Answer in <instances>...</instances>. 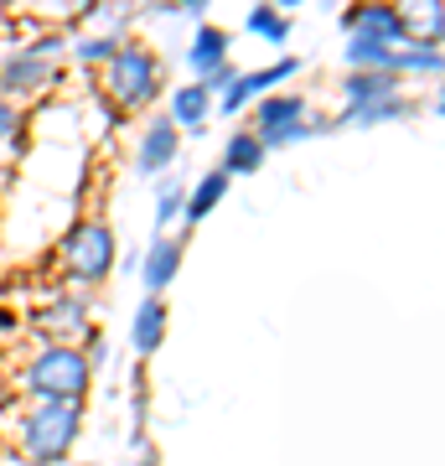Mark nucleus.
<instances>
[{
	"mask_svg": "<svg viewBox=\"0 0 445 466\" xmlns=\"http://www.w3.org/2000/svg\"><path fill=\"white\" fill-rule=\"evenodd\" d=\"M342 32L347 36H373V42H410L389 0H358V5H347Z\"/></svg>",
	"mask_w": 445,
	"mask_h": 466,
	"instance_id": "obj_11",
	"label": "nucleus"
},
{
	"mask_svg": "<svg viewBox=\"0 0 445 466\" xmlns=\"http://www.w3.org/2000/svg\"><path fill=\"white\" fill-rule=\"evenodd\" d=\"M259 167H264L259 135H254V130H238L228 146H223V171H228V177H248V171H259Z\"/></svg>",
	"mask_w": 445,
	"mask_h": 466,
	"instance_id": "obj_20",
	"label": "nucleus"
},
{
	"mask_svg": "<svg viewBox=\"0 0 445 466\" xmlns=\"http://www.w3.org/2000/svg\"><path fill=\"white\" fill-rule=\"evenodd\" d=\"M399 73H379V67H347L342 73V104L358 109V104H379V99H394L399 94Z\"/></svg>",
	"mask_w": 445,
	"mask_h": 466,
	"instance_id": "obj_14",
	"label": "nucleus"
},
{
	"mask_svg": "<svg viewBox=\"0 0 445 466\" xmlns=\"http://www.w3.org/2000/svg\"><path fill=\"white\" fill-rule=\"evenodd\" d=\"M228 182H233L228 171H223V167H213V171H207V177H202L197 187H187V208H182V218H187V223H202V218L213 213L217 202L228 198Z\"/></svg>",
	"mask_w": 445,
	"mask_h": 466,
	"instance_id": "obj_18",
	"label": "nucleus"
},
{
	"mask_svg": "<svg viewBox=\"0 0 445 466\" xmlns=\"http://www.w3.org/2000/svg\"><path fill=\"white\" fill-rule=\"evenodd\" d=\"M207 115H213V94H207L202 84H182L177 94H171V109H166V119H171L177 130H202Z\"/></svg>",
	"mask_w": 445,
	"mask_h": 466,
	"instance_id": "obj_17",
	"label": "nucleus"
},
{
	"mask_svg": "<svg viewBox=\"0 0 445 466\" xmlns=\"http://www.w3.org/2000/svg\"><path fill=\"white\" fill-rule=\"evenodd\" d=\"M83 435V400H32V410L16 425V446L26 461L57 466L73 456Z\"/></svg>",
	"mask_w": 445,
	"mask_h": 466,
	"instance_id": "obj_1",
	"label": "nucleus"
},
{
	"mask_svg": "<svg viewBox=\"0 0 445 466\" xmlns=\"http://www.w3.org/2000/svg\"><path fill=\"white\" fill-rule=\"evenodd\" d=\"M244 26L254 36H264V42H285V36H290V21H285V11H275V5H254Z\"/></svg>",
	"mask_w": 445,
	"mask_h": 466,
	"instance_id": "obj_23",
	"label": "nucleus"
},
{
	"mask_svg": "<svg viewBox=\"0 0 445 466\" xmlns=\"http://www.w3.org/2000/svg\"><path fill=\"white\" fill-rule=\"evenodd\" d=\"M57 259H63V275L78 290H88V285H104L109 275H115V233H109V223H99V218H83V223H73V233L63 238V249H57Z\"/></svg>",
	"mask_w": 445,
	"mask_h": 466,
	"instance_id": "obj_4",
	"label": "nucleus"
},
{
	"mask_svg": "<svg viewBox=\"0 0 445 466\" xmlns=\"http://www.w3.org/2000/svg\"><path fill=\"white\" fill-rule=\"evenodd\" d=\"M296 5H306V0H275V11H296Z\"/></svg>",
	"mask_w": 445,
	"mask_h": 466,
	"instance_id": "obj_26",
	"label": "nucleus"
},
{
	"mask_svg": "<svg viewBox=\"0 0 445 466\" xmlns=\"http://www.w3.org/2000/svg\"><path fill=\"white\" fill-rule=\"evenodd\" d=\"M99 0H5V16H16V26H42V32H63L73 21H83Z\"/></svg>",
	"mask_w": 445,
	"mask_h": 466,
	"instance_id": "obj_10",
	"label": "nucleus"
},
{
	"mask_svg": "<svg viewBox=\"0 0 445 466\" xmlns=\"http://www.w3.org/2000/svg\"><path fill=\"white\" fill-rule=\"evenodd\" d=\"M182 254H187L182 233H177V238H171V233H161V238H150V249L140 254V280H146V290H150V296H161L166 285L177 280V269H182Z\"/></svg>",
	"mask_w": 445,
	"mask_h": 466,
	"instance_id": "obj_12",
	"label": "nucleus"
},
{
	"mask_svg": "<svg viewBox=\"0 0 445 466\" xmlns=\"http://www.w3.org/2000/svg\"><path fill=\"white\" fill-rule=\"evenodd\" d=\"M119 42H130V36H115V32H83V36H73L67 47H73L78 67H99V63H109V57H115Z\"/></svg>",
	"mask_w": 445,
	"mask_h": 466,
	"instance_id": "obj_22",
	"label": "nucleus"
},
{
	"mask_svg": "<svg viewBox=\"0 0 445 466\" xmlns=\"http://www.w3.org/2000/svg\"><path fill=\"white\" fill-rule=\"evenodd\" d=\"M187 67L197 73V84L207 94H223L233 84V73L238 67L228 63V32L223 26H197L192 32V47H187Z\"/></svg>",
	"mask_w": 445,
	"mask_h": 466,
	"instance_id": "obj_6",
	"label": "nucleus"
},
{
	"mask_svg": "<svg viewBox=\"0 0 445 466\" xmlns=\"http://www.w3.org/2000/svg\"><path fill=\"white\" fill-rule=\"evenodd\" d=\"M254 104H259V109H254V135H259V140H269V135L285 130V125H300L306 109H311L300 94H280V88L264 94V99H254Z\"/></svg>",
	"mask_w": 445,
	"mask_h": 466,
	"instance_id": "obj_16",
	"label": "nucleus"
},
{
	"mask_svg": "<svg viewBox=\"0 0 445 466\" xmlns=\"http://www.w3.org/2000/svg\"><path fill=\"white\" fill-rule=\"evenodd\" d=\"M300 73L296 57H280L275 67H259V73H233V84L217 94V115H244L254 99H264V94H275L280 84H290Z\"/></svg>",
	"mask_w": 445,
	"mask_h": 466,
	"instance_id": "obj_7",
	"label": "nucleus"
},
{
	"mask_svg": "<svg viewBox=\"0 0 445 466\" xmlns=\"http://www.w3.org/2000/svg\"><path fill=\"white\" fill-rule=\"evenodd\" d=\"M414 104L404 99V94H394V99H379V104H358V109H342V115L331 119V130L337 125H383V119H410Z\"/></svg>",
	"mask_w": 445,
	"mask_h": 466,
	"instance_id": "obj_19",
	"label": "nucleus"
},
{
	"mask_svg": "<svg viewBox=\"0 0 445 466\" xmlns=\"http://www.w3.org/2000/svg\"><path fill=\"white\" fill-rule=\"evenodd\" d=\"M104 67V94L115 109H146L156 94H161V63H156V52L140 47V42H119L115 57Z\"/></svg>",
	"mask_w": 445,
	"mask_h": 466,
	"instance_id": "obj_2",
	"label": "nucleus"
},
{
	"mask_svg": "<svg viewBox=\"0 0 445 466\" xmlns=\"http://www.w3.org/2000/svg\"><path fill=\"white\" fill-rule=\"evenodd\" d=\"M16 130H21V109H16L11 99H0V146H5Z\"/></svg>",
	"mask_w": 445,
	"mask_h": 466,
	"instance_id": "obj_24",
	"label": "nucleus"
},
{
	"mask_svg": "<svg viewBox=\"0 0 445 466\" xmlns=\"http://www.w3.org/2000/svg\"><path fill=\"white\" fill-rule=\"evenodd\" d=\"M88 383H94V368H88L83 348H73V342H47V348L26 363V389H32V400H83Z\"/></svg>",
	"mask_w": 445,
	"mask_h": 466,
	"instance_id": "obj_3",
	"label": "nucleus"
},
{
	"mask_svg": "<svg viewBox=\"0 0 445 466\" xmlns=\"http://www.w3.org/2000/svg\"><path fill=\"white\" fill-rule=\"evenodd\" d=\"M177 156H182V130L166 115H156L140 130V140H135V171L140 177H166V171L177 167Z\"/></svg>",
	"mask_w": 445,
	"mask_h": 466,
	"instance_id": "obj_9",
	"label": "nucleus"
},
{
	"mask_svg": "<svg viewBox=\"0 0 445 466\" xmlns=\"http://www.w3.org/2000/svg\"><path fill=\"white\" fill-rule=\"evenodd\" d=\"M187 208V182H182V171L177 177H156V228H171L177 218H182Z\"/></svg>",
	"mask_w": 445,
	"mask_h": 466,
	"instance_id": "obj_21",
	"label": "nucleus"
},
{
	"mask_svg": "<svg viewBox=\"0 0 445 466\" xmlns=\"http://www.w3.org/2000/svg\"><path fill=\"white\" fill-rule=\"evenodd\" d=\"M166 321H171V311H166L161 296H146L140 306H135V321H130V348H135V358H156V352H161Z\"/></svg>",
	"mask_w": 445,
	"mask_h": 466,
	"instance_id": "obj_15",
	"label": "nucleus"
},
{
	"mask_svg": "<svg viewBox=\"0 0 445 466\" xmlns=\"http://www.w3.org/2000/svg\"><path fill=\"white\" fill-rule=\"evenodd\" d=\"M63 52H67V32H42L36 42L11 52L0 63V99H26V94H42L47 84H57Z\"/></svg>",
	"mask_w": 445,
	"mask_h": 466,
	"instance_id": "obj_5",
	"label": "nucleus"
},
{
	"mask_svg": "<svg viewBox=\"0 0 445 466\" xmlns=\"http://www.w3.org/2000/svg\"><path fill=\"white\" fill-rule=\"evenodd\" d=\"M150 5H156V11H171V16H177V11H182V16H202V11H207V0H150Z\"/></svg>",
	"mask_w": 445,
	"mask_h": 466,
	"instance_id": "obj_25",
	"label": "nucleus"
},
{
	"mask_svg": "<svg viewBox=\"0 0 445 466\" xmlns=\"http://www.w3.org/2000/svg\"><path fill=\"white\" fill-rule=\"evenodd\" d=\"M140 466H161V461H156V456H146V461H140Z\"/></svg>",
	"mask_w": 445,
	"mask_h": 466,
	"instance_id": "obj_27",
	"label": "nucleus"
},
{
	"mask_svg": "<svg viewBox=\"0 0 445 466\" xmlns=\"http://www.w3.org/2000/svg\"><path fill=\"white\" fill-rule=\"evenodd\" d=\"M32 327L47 342H83V337L94 332V321H88V300L83 290H67V296H52L42 311L32 317Z\"/></svg>",
	"mask_w": 445,
	"mask_h": 466,
	"instance_id": "obj_8",
	"label": "nucleus"
},
{
	"mask_svg": "<svg viewBox=\"0 0 445 466\" xmlns=\"http://www.w3.org/2000/svg\"><path fill=\"white\" fill-rule=\"evenodd\" d=\"M394 5L399 26L410 42H435L440 47V32H445V0H389Z\"/></svg>",
	"mask_w": 445,
	"mask_h": 466,
	"instance_id": "obj_13",
	"label": "nucleus"
}]
</instances>
